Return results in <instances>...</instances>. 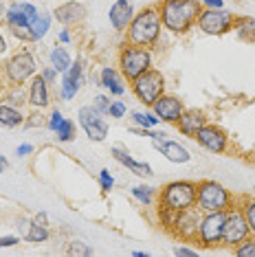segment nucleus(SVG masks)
Here are the masks:
<instances>
[{"label":"nucleus","instance_id":"nucleus-35","mask_svg":"<svg viewBox=\"0 0 255 257\" xmlns=\"http://www.w3.org/2000/svg\"><path fill=\"white\" fill-rule=\"evenodd\" d=\"M66 253L68 255H84V257H88V255H92V248L86 242H79V239H75V242L68 244Z\"/></svg>","mask_w":255,"mask_h":257},{"label":"nucleus","instance_id":"nucleus-33","mask_svg":"<svg viewBox=\"0 0 255 257\" xmlns=\"http://www.w3.org/2000/svg\"><path fill=\"white\" fill-rule=\"evenodd\" d=\"M132 196H135L141 204L150 207V204L154 202V187H150V185H139V187H135V189H132Z\"/></svg>","mask_w":255,"mask_h":257},{"label":"nucleus","instance_id":"nucleus-17","mask_svg":"<svg viewBox=\"0 0 255 257\" xmlns=\"http://www.w3.org/2000/svg\"><path fill=\"white\" fill-rule=\"evenodd\" d=\"M82 84H84V68H82V62L77 60L75 64H71V68L66 73H62V84H60L62 99H66V101L75 99V95L82 88Z\"/></svg>","mask_w":255,"mask_h":257},{"label":"nucleus","instance_id":"nucleus-40","mask_svg":"<svg viewBox=\"0 0 255 257\" xmlns=\"http://www.w3.org/2000/svg\"><path fill=\"white\" fill-rule=\"evenodd\" d=\"M25 125H27V127H42V125H44V116L40 114V110H36L33 114L27 116V119H25Z\"/></svg>","mask_w":255,"mask_h":257},{"label":"nucleus","instance_id":"nucleus-49","mask_svg":"<svg viewBox=\"0 0 255 257\" xmlns=\"http://www.w3.org/2000/svg\"><path fill=\"white\" fill-rule=\"evenodd\" d=\"M7 53V40H5V36L0 33V55Z\"/></svg>","mask_w":255,"mask_h":257},{"label":"nucleus","instance_id":"nucleus-23","mask_svg":"<svg viewBox=\"0 0 255 257\" xmlns=\"http://www.w3.org/2000/svg\"><path fill=\"white\" fill-rule=\"evenodd\" d=\"M27 116L20 112V108H14L9 103H0V127H7V130H14V127H20L25 123Z\"/></svg>","mask_w":255,"mask_h":257},{"label":"nucleus","instance_id":"nucleus-10","mask_svg":"<svg viewBox=\"0 0 255 257\" xmlns=\"http://www.w3.org/2000/svg\"><path fill=\"white\" fill-rule=\"evenodd\" d=\"M248 235H251V229H248L242 209L240 207L229 209L227 220H224V229H222V246L235 248L237 244H242Z\"/></svg>","mask_w":255,"mask_h":257},{"label":"nucleus","instance_id":"nucleus-29","mask_svg":"<svg viewBox=\"0 0 255 257\" xmlns=\"http://www.w3.org/2000/svg\"><path fill=\"white\" fill-rule=\"evenodd\" d=\"M49 29H51V16L44 14V11H38V16L31 20V31L36 40H42L49 33Z\"/></svg>","mask_w":255,"mask_h":257},{"label":"nucleus","instance_id":"nucleus-3","mask_svg":"<svg viewBox=\"0 0 255 257\" xmlns=\"http://www.w3.org/2000/svg\"><path fill=\"white\" fill-rule=\"evenodd\" d=\"M196 207L202 213L211 211H229L235 207L233 194L218 180H200L196 189Z\"/></svg>","mask_w":255,"mask_h":257},{"label":"nucleus","instance_id":"nucleus-44","mask_svg":"<svg viewBox=\"0 0 255 257\" xmlns=\"http://www.w3.org/2000/svg\"><path fill=\"white\" fill-rule=\"evenodd\" d=\"M40 75H42V77H44L46 81H49V84H53V81L57 79V71H55V68H53V66L44 68V71H42V73H40Z\"/></svg>","mask_w":255,"mask_h":257},{"label":"nucleus","instance_id":"nucleus-7","mask_svg":"<svg viewBox=\"0 0 255 257\" xmlns=\"http://www.w3.org/2000/svg\"><path fill=\"white\" fill-rule=\"evenodd\" d=\"M5 75H7L11 86L25 84L33 75H38V64H36V57H33L31 51L29 49L16 51L7 60V64H5Z\"/></svg>","mask_w":255,"mask_h":257},{"label":"nucleus","instance_id":"nucleus-18","mask_svg":"<svg viewBox=\"0 0 255 257\" xmlns=\"http://www.w3.org/2000/svg\"><path fill=\"white\" fill-rule=\"evenodd\" d=\"M135 14H137L135 5L130 0H117V3H112V7L108 11V20L114 31H125L130 27L132 18H135Z\"/></svg>","mask_w":255,"mask_h":257},{"label":"nucleus","instance_id":"nucleus-26","mask_svg":"<svg viewBox=\"0 0 255 257\" xmlns=\"http://www.w3.org/2000/svg\"><path fill=\"white\" fill-rule=\"evenodd\" d=\"M5 20H7L9 29H20V27H31V20H29V16L22 11L20 3H14L11 7L5 11Z\"/></svg>","mask_w":255,"mask_h":257},{"label":"nucleus","instance_id":"nucleus-41","mask_svg":"<svg viewBox=\"0 0 255 257\" xmlns=\"http://www.w3.org/2000/svg\"><path fill=\"white\" fill-rule=\"evenodd\" d=\"M62 121H64V114L60 112V110H53V112H51V116H49V121H46V125H49L51 132H55L57 125H60Z\"/></svg>","mask_w":255,"mask_h":257},{"label":"nucleus","instance_id":"nucleus-31","mask_svg":"<svg viewBox=\"0 0 255 257\" xmlns=\"http://www.w3.org/2000/svg\"><path fill=\"white\" fill-rule=\"evenodd\" d=\"M55 134H57V141H62V143H71L73 139H75V123H73L71 119H66V116H64V121H62L60 125H57Z\"/></svg>","mask_w":255,"mask_h":257},{"label":"nucleus","instance_id":"nucleus-5","mask_svg":"<svg viewBox=\"0 0 255 257\" xmlns=\"http://www.w3.org/2000/svg\"><path fill=\"white\" fill-rule=\"evenodd\" d=\"M152 51L146 49V46H137V44H125L123 49L119 51V73L123 75V79L135 81L139 75H143L146 71L152 68Z\"/></svg>","mask_w":255,"mask_h":257},{"label":"nucleus","instance_id":"nucleus-2","mask_svg":"<svg viewBox=\"0 0 255 257\" xmlns=\"http://www.w3.org/2000/svg\"><path fill=\"white\" fill-rule=\"evenodd\" d=\"M161 29H163V22H161L159 7H143L141 11L135 14V18H132L130 27H128V31H125L128 44L152 49L161 38Z\"/></svg>","mask_w":255,"mask_h":257},{"label":"nucleus","instance_id":"nucleus-34","mask_svg":"<svg viewBox=\"0 0 255 257\" xmlns=\"http://www.w3.org/2000/svg\"><path fill=\"white\" fill-rule=\"evenodd\" d=\"M233 255L237 257H255V235H248L242 244L233 248Z\"/></svg>","mask_w":255,"mask_h":257},{"label":"nucleus","instance_id":"nucleus-51","mask_svg":"<svg viewBox=\"0 0 255 257\" xmlns=\"http://www.w3.org/2000/svg\"><path fill=\"white\" fill-rule=\"evenodd\" d=\"M132 255H135V257H148L146 250H135V253H132Z\"/></svg>","mask_w":255,"mask_h":257},{"label":"nucleus","instance_id":"nucleus-36","mask_svg":"<svg viewBox=\"0 0 255 257\" xmlns=\"http://www.w3.org/2000/svg\"><path fill=\"white\" fill-rule=\"evenodd\" d=\"M11 33H14L18 40L22 42H36V36H33L31 27H20V29H11Z\"/></svg>","mask_w":255,"mask_h":257},{"label":"nucleus","instance_id":"nucleus-8","mask_svg":"<svg viewBox=\"0 0 255 257\" xmlns=\"http://www.w3.org/2000/svg\"><path fill=\"white\" fill-rule=\"evenodd\" d=\"M233 20L235 16L227 11L224 7L220 9H202L196 25L205 36H224L233 29Z\"/></svg>","mask_w":255,"mask_h":257},{"label":"nucleus","instance_id":"nucleus-20","mask_svg":"<svg viewBox=\"0 0 255 257\" xmlns=\"http://www.w3.org/2000/svg\"><path fill=\"white\" fill-rule=\"evenodd\" d=\"M205 123H207V119H205V112H202V110H196V108L187 110V108H185L183 114H181V119L176 121V127H178V132H181L183 137H191V139H194L196 132H198Z\"/></svg>","mask_w":255,"mask_h":257},{"label":"nucleus","instance_id":"nucleus-42","mask_svg":"<svg viewBox=\"0 0 255 257\" xmlns=\"http://www.w3.org/2000/svg\"><path fill=\"white\" fill-rule=\"evenodd\" d=\"M174 255L176 257H194V255H198V250L196 248H189V246H174Z\"/></svg>","mask_w":255,"mask_h":257},{"label":"nucleus","instance_id":"nucleus-46","mask_svg":"<svg viewBox=\"0 0 255 257\" xmlns=\"http://www.w3.org/2000/svg\"><path fill=\"white\" fill-rule=\"evenodd\" d=\"M31 152H33V145H29V143H22V145L16 148V154H18L20 159H22V156H27V154H31Z\"/></svg>","mask_w":255,"mask_h":257},{"label":"nucleus","instance_id":"nucleus-28","mask_svg":"<svg viewBox=\"0 0 255 257\" xmlns=\"http://www.w3.org/2000/svg\"><path fill=\"white\" fill-rule=\"evenodd\" d=\"M7 101L5 103H9V106H14V108H22V106H27L29 103V92L25 90V86L18 84V86H11L9 92H7Z\"/></svg>","mask_w":255,"mask_h":257},{"label":"nucleus","instance_id":"nucleus-19","mask_svg":"<svg viewBox=\"0 0 255 257\" xmlns=\"http://www.w3.org/2000/svg\"><path fill=\"white\" fill-rule=\"evenodd\" d=\"M51 103V92H49V81L42 75H33L31 84H29V106L33 110H42Z\"/></svg>","mask_w":255,"mask_h":257},{"label":"nucleus","instance_id":"nucleus-25","mask_svg":"<svg viewBox=\"0 0 255 257\" xmlns=\"http://www.w3.org/2000/svg\"><path fill=\"white\" fill-rule=\"evenodd\" d=\"M49 60H51V66H53L57 73H66L68 68H71V64H73L71 53H68L64 46H55V49H51Z\"/></svg>","mask_w":255,"mask_h":257},{"label":"nucleus","instance_id":"nucleus-50","mask_svg":"<svg viewBox=\"0 0 255 257\" xmlns=\"http://www.w3.org/2000/svg\"><path fill=\"white\" fill-rule=\"evenodd\" d=\"M7 167H9V161L5 159V156H0V172H5Z\"/></svg>","mask_w":255,"mask_h":257},{"label":"nucleus","instance_id":"nucleus-6","mask_svg":"<svg viewBox=\"0 0 255 257\" xmlns=\"http://www.w3.org/2000/svg\"><path fill=\"white\" fill-rule=\"evenodd\" d=\"M130 88L139 101L152 108V103L165 92V75L156 68H150L143 75H139L135 81H130Z\"/></svg>","mask_w":255,"mask_h":257},{"label":"nucleus","instance_id":"nucleus-12","mask_svg":"<svg viewBox=\"0 0 255 257\" xmlns=\"http://www.w3.org/2000/svg\"><path fill=\"white\" fill-rule=\"evenodd\" d=\"M194 139L198 141V145H202L207 152H213V154H224V152H227V145H229L227 132L216 123H205L198 132H196Z\"/></svg>","mask_w":255,"mask_h":257},{"label":"nucleus","instance_id":"nucleus-32","mask_svg":"<svg viewBox=\"0 0 255 257\" xmlns=\"http://www.w3.org/2000/svg\"><path fill=\"white\" fill-rule=\"evenodd\" d=\"M240 209H242V213H244V218H246V224H248V229H251V235H255V198H244L240 204Z\"/></svg>","mask_w":255,"mask_h":257},{"label":"nucleus","instance_id":"nucleus-4","mask_svg":"<svg viewBox=\"0 0 255 257\" xmlns=\"http://www.w3.org/2000/svg\"><path fill=\"white\" fill-rule=\"evenodd\" d=\"M196 189L198 183L194 180H172L159 194V204L172 211H185L189 207H196Z\"/></svg>","mask_w":255,"mask_h":257},{"label":"nucleus","instance_id":"nucleus-21","mask_svg":"<svg viewBox=\"0 0 255 257\" xmlns=\"http://www.w3.org/2000/svg\"><path fill=\"white\" fill-rule=\"evenodd\" d=\"M99 86H103L110 95L114 97H121L125 92V86H123V75L119 73V68L114 66H103L101 73H99Z\"/></svg>","mask_w":255,"mask_h":257},{"label":"nucleus","instance_id":"nucleus-16","mask_svg":"<svg viewBox=\"0 0 255 257\" xmlns=\"http://www.w3.org/2000/svg\"><path fill=\"white\" fill-rule=\"evenodd\" d=\"M53 18L64 27H75V25H82L86 20V7L77 0H68V3L57 5L53 11Z\"/></svg>","mask_w":255,"mask_h":257},{"label":"nucleus","instance_id":"nucleus-1","mask_svg":"<svg viewBox=\"0 0 255 257\" xmlns=\"http://www.w3.org/2000/svg\"><path fill=\"white\" fill-rule=\"evenodd\" d=\"M156 7H159L163 27L174 36L187 33L202 11L200 0H161Z\"/></svg>","mask_w":255,"mask_h":257},{"label":"nucleus","instance_id":"nucleus-27","mask_svg":"<svg viewBox=\"0 0 255 257\" xmlns=\"http://www.w3.org/2000/svg\"><path fill=\"white\" fill-rule=\"evenodd\" d=\"M25 237H27V242H31V244H42L51 237L49 226L38 224V222H29V229L25 233Z\"/></svg>","mask_w":255,"mask_h":257},{"label":"nucleus","instance_id":"nucleus-22","mask_svg":"<svg viewBox=\"0 0 255 257\" xmlns=\"http://www.w3.org/2000/svg\"><path fill=\"white\" fill-rule=\"evenodd\" d=\"M112 156H114V161H117V163H121V165L128 167L130 172H135L137 176H143V178H146V176H154L152 167H150L148 163L132 159L130 152L123 150V148H112Z\"/></svg>","mask_w":255,"mask_h":257},{"label":"nucleus","instance_id":"nucleus-43","mask_svg":"<svg viewBox=\"0 0 255 257\" xmlns=\"http://www.w3.org/2000/svg\"><path fill=\"white\" fill-rule=\"evenodd\" d=\"M16 244H20V237H16V235L0 237V248H11V246H16Z\"/></svg>","mask_w":255,"mask_h":257},{"label":"nucleus","instance_id":"nucleus-52","mask_svg":"<svg viewBox=\"0 0 255 257\" xmlns=\"http://www.w3.org/2000/svg\"><path fill=\"white\" fill-rule=\"evenodd\" d=\"M0 14H3V11H0Z\"/></svg>","mask_w":255,"mask_h":257},{"label":"nucleus","instance_id":"nucleus-45","mask_svg":"<svg viewBox=\"0 0 255 257\" xmlns=\"http://www.w3.org/2000/svg\"><path fill=\"white\" fill-rule=\"evenodd\" d=\"M200 5L207 9H220L224 5V0H200Z\"/></svg>","mask_w":255,"mask_h":257},{"label":"nucleus","instance_id":"nucleus-14","mask_svg":"<svg viewBox=\"0 0 255 257\" xmlns=\"http://www.w3.org/2000/svg\"><path fill=\"white\" fill-rule=\"evenodd\" d=\"M165 137L167 134H163V132H154L152 134L154 150H159L170 163H178V165H181V163H189V159H191L189 150L185 148V145H181L178 141H170V139H165Z\"/></svg>","mask_w":255,"mask_h":257},{"label":"nucleus","instance_id":"nucleus-30","mask_svg":"<svg viewBox=\"0 0 255 257\" xmlns=\"http://www.w3.org/2000/svg\"><path fill=\"white\" fill-rule=\"evenodd\" d=\"M132 121H135L139 127H150V130H154V127L161 123V119L154 112H141V110L132 112Z\"/></svg>","mask_w":255,"mask_h":257},{"label":"nucleus","instance_id":"nucleus-39","mask_svg":"<svg viewBox=\"0 0 255 257\" xmlns=\"http://www.w3.org/2000/svg\"><path fill=\"white\" fill-rule=\"evenodd\" d=\"M92 106L99 110L101 114H108V110H110V97L108 95H97L95 101H92Z\"/></svg>","mask_w":255,"mask_h":257},{"label":"nucleus","instance_id":"nucleus-48","mask_svg":"<svg viewBox=\"0 0 255 257\" xmlns=\"http://www.w3.org/2000/svg\"><path fill=\"white\" fill-rule=\"evenodd\" d=\"M71 40H73V36L68 33V29H64V31H60V42H62V44H68Z\"/></svg>","mask_w":255,"mask_h":257},{"label":"nucleus","instance_id":"nucleus-9","mask_svg":"<svg viewBox=\"0 0 255 257\" xmlns=\"http://www.w3.org/2000/svg\"><path fill=\"white\" fill-rule=\"evenodd\" d=\"M224 220H227V211L202 213V220L198 226V237H196L202 248H216L222 244Z\"/></svg>","mask_w":255,"mask_h":257},{"label":"nucleus","instance_id":"nucleus-47","mask_svg":"<svg viewBox=\"0 0 255 257\" xmlns=\"http://www.w3.org/2000/svg\"><path fill=\"white\" fill-rule=\"evenodd\" d=\"M33 222H38V224L49 226V215H46V211H40V213H36V218H33Z\"/></svg>","mask_w":255,"mask_h":257},{"label":"nucleus","instance_id":"nucleus-37","mask_svg":"<svg viewBox=\"0 0 255 257\" xmlns=\"http://www.w3.org/2000/svg\"><path fill=\"white\" fill-rule=\"evenodd\" d=\"M128 112V106L123 101H110V110H108V116H112V119H121Z\"/></svg>","mask_w":255,"mask_h":257},{"label":"nucleus","instance_id":"nucleus-13","mask_svg":"<svg viewBox=\"0 0 255 257\" xmlns=\"http://www.w3.org/2000/svg\"><path fill=\"white\" fill-rule=\"evenodd\" d=\"M200 220H202V211L198 207H189L185 211H178L176 215V222L172 226V233L181 239H196L198 237V226H200Z\"/></svg>","mask_w":255,"mask_h":257},{"label":"nucleus","instance_id":"nucleus-38","mask_svg":"<svg viewBox=\"0 0 255 257\" xmlns=\"http://www.w3.org/2000/svg\"><path fill=\"white\" fill-rule=\"evenodd\" d=\"M99 183H101V189L106 191V194L114 187V178H112V174H110L108 169H101L99 172Z\"/></svg>","mask_w":255,"mask_h":257},{"label":"nucleus","instance_id":"nucleus-11","mask_svg":"<svg viewBox=\"0 0 255 257\" xmlns=\"http://www.w3.org/2000/svg\"><path fill=\"white\" fill-rule=\"evenodd\" d=\"M106 114H101L99 110L95 106H82L77 112V119H79V125H82V130L86 132V137L90 139V141L95 143H101L106 141L108 137V121L103 119Z\"/></svg>","mask_w":255,"mask_h":257},{"label":"nucleus","instance_id":"nucleus-15","mask_svg":"<svg viewBox=\"0 0 255 257\" xmlns=\"http://www.w3.org/2000/svg\"><path fill=\"white\" fill-rule=\"evenodd\" d=\"M183 101L178 97H174V95H161L156 101L152 103V112L159 116L161 121H165V123H174L176 125V121L181 119V114H183Z\"/></svg>","mask_w":255,"mask_h":257},{"label":"nucleus","instance_id":"nucleus-24","mask_svg":"<svg viewBox=\"0 0 255 257\" xmlns=\"http://www.w3.org/2000/svg\"><path fill=\"white\" fill-rule=\"evenodd\" d=\"M231 31H235V36L242 42H255V18H251V16H235Z\"/></svg>","mask_w":255,"mask_h":257}]
</instances>
